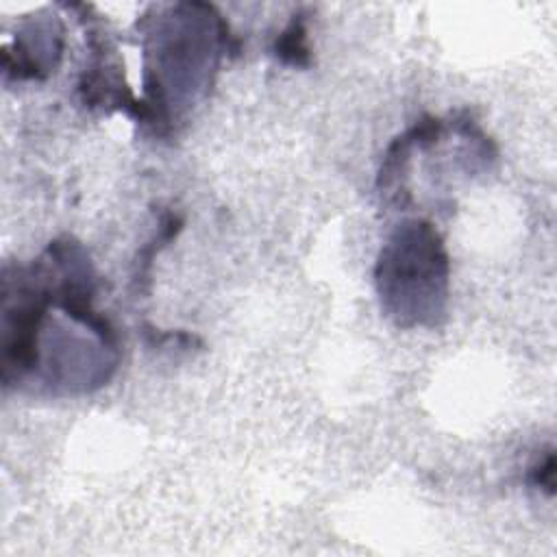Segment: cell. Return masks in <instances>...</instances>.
<instances>
[{"label":"cell","instance_id":"cell-1","mask_svg":"<svg viewBox=\"0 0 557 557\" xmlns=\"http://www.w3.org/2000/svg\"><path fill=\"white\" fill-rule=\"evenodd\" d=\"M141 17L144 98L137 122L170 135L178 120L207 94L220 57L237 50L224 17L202 2L152 7Z\"/></svg>","mask_w":557,"mask_h":557},{"label":"cell","instance_id":"cell-2","mask_svg":"<svg viewBox=\"0 0 557 557\" xmlns=\"http://www.w3.org/2000/svg\"><path fill=\"white\" fill-rule=\"evenodd\" d=\"M450 261L426 220H407L383 244L374 283L381 309L403 329L437 326L446 318Z\"/></svg>","mask_w":557,"mask_h":557},{"label":"cell","instance_id":"cell-3","mask_svg":"<svg viewBox=\"0 0 557 557\" xmlns=\"http://www.w3.org/2000/svg\"><path fill=\"white\" fill-rule=\"evenodd\" d=\"M63 54V24L57 15H33L24 22L13 39V48L2 52V70L7 78L39 81L59 65Z\"/></svg>","mask_w":557,"mask_h":557},{"label":"cell","instance_id":"cell-4","mask_svg":"<svg viewBox=\"0 0 557 557\" xmlns=\"http://www.w3.org/2000/svg\"><path fill=\"white\" fill-rule=\"evenodd\" d=\"M274 57L283 65L292 67H309L311 65V48L307 39V20L302 13H294L287 26L278 33L272 46Z\"/></svg>","mask_w":557,"mask_h":557},{"label":"cell","instance_id":"cell-5","mask_svg":"<svg viewBox=\"0 0 557 557\" xmlns=\"http://www.w3.org/2000/svg\"><path fill=\"white\" fill-rule=\"evenodd\" d=\"M529 483L533 487L544 490L548 496L555 494V453L548 450L544 459H540L535 466L529 470Z\"/></svg>","mask_w":557,"mask_h":557}]
</instances>
